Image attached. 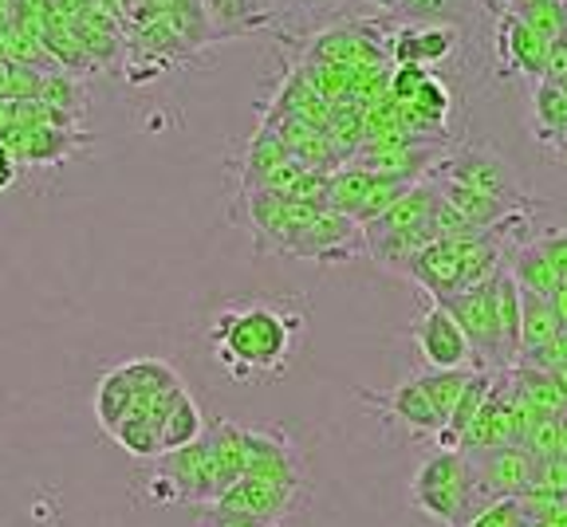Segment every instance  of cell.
I'll return each mask as SVG.
<instances>
[{"label":"cell","instance_id":"obj_1","mask_svg":"<svg viewBox=\"0 0 567 527\" xmlns=\"http://www.w3.org/2000/svg\"><path fill=\"white\" fill-rule=\"evenodd\" d=\"M303 331L308 311L300 296H245L217 308L209 351L233 382H268L292 366Z\"/></svg>","mask_w":567,"mask_h":527},{"label":"cell","instance_id":"obj_2","mask_svg":"<svg viewBox=\"0 0 567 527\" xmlns=\"http://www.w3.org/2000/svg\"><path fill=\"white\" fill-rule=\"evenodd\" d=\"M410 504L445 527H465L493 500H485V493L477 488L470 457L461 448H434L417 465L414 484H410Z\"/></svg>","mask_w":567,"mask_h":527},{"label":"cell","instance_id":"obj_3","mask_svg":"<svg viewBox=\"0 0 567 527\" xmlns=\"http://www.w3.org/2000/svg\"><path fill=\"white\" fill-rule=\"evenodd\" d=\"M496 276H488L477 288H465L450 299H434V303H442L457 319L473 354H477V370H488V374H501V370L513 366V359L505 351V339H501V319H496Z\"/></svg>","mask_w":567,"mask_h":527},{"label":"cell","instance_id":"obj_4","mask_svg":"<svg viewBox=\"0 0 567 527\" xmlns=\"http://www.w3.org/2000/svg\"><path fill=\"white\" fill-rule=\"evenodd\" d=\"M430 177H442V182H457V185H465V189H477V194H485V197L516 205L520 213L536 209V202L520 189V177L505 166V158H496L493 149H485V146L457 149V154L437 162V166L430 169Z\"/></svg>","mask_w":567,"mask_h":527},{"label":"cell","instance_id":"obj_5","mask_svg":"<svg viewBox=\"0 0 567 527\" xmlns=\"http://www.w3.org/2000/svg\"><path fill=\"white\" fill-rule=\"evenodd\" d=\"M410 339L417 343V354L430 370H477V354H473L465 331L434 299L417 316V323L410 327Z\"/></svg>","mask_w":567,"mask_h":527},{"label":"cell","instance_id":"obj_6","mask_svg":"<svg viewBox=\"0 0 567 527\" xmlns=\"http://www.w3.org/2000/svg\"><path fill=\"white\" fill-rule=\"evenodd\" d=\"M363 248H367V240H363V225H359V220L339 209H319L316 217L296 232L288 252L303 256V260H319V264H343V260H354Z\"/></svg>","mask_w":567,"mask_h":527},{"label":"cell","instance_id":"obj_7","mask_svg":"<svg viewBox=\"0 0 567 527\" xmlns=\"http://www.w3.org/2000/svg\"><path fill=\"white\" fill-rule=\"evenodd\" d=\"M470 457L473 480L485 493V500H505V496L532 493V468L536 461L520 445H493V448H461Z\"/></svg>","mask_w":567,"mask_h":527},{"label":"cell","instance_id":"obj_8","mask_svg":"<svg viewBox=\"0 0 567 527\" xmlns=\"http://www.w3.org/2000/svg\"><path fill=\"white\" fill-rule=\"evenodd\" d=\"M457 24H399L386 40L394 68H434L457 52Z\"/></svg>","mask_w":567,"mask_h":527},{"label":"cell","instance_id":"obj_9","mask_svg":"<svg viewBox=\"0 0 567 527\" xmlns=\"http://www.w3.org/2000/svg\"><path fill=\"white\" fill-rule=\"evenodd\" d=\"M496 60H501L505 75H524V80L540 83L544 68H548V40L532 32L513 12L501 9V20H496Z\"/></svg>","mask_w":567,"mask_h":527},{"label":"cell","instance_id":"obj_10","mask_svg":"<svg viewBox=\"0 0 567 527\" xmlns=\"http://www.w3.org/2000/svg\"><path fill=\"white\" fill-rule=\"evenodd\" d=\"M359 397L371 402L374 410H379L382 417H390L394 425H402V430H410V433H422V437H437L445 425L442 417H437L434 405H430V397H425V390L417 379L399 382L394 390H382V394L359 390Z\"/></svg>","mask_w":567,"mask_h":527},{"label":"cell","instance_id":"obj_11","mask_svg":"<svg viewBox=\"0 0 567 527\" xmlns=\"http://www.w3.org/2000/svg\"><path fill=\"white\" fill-rule=\"evenodd\" d=\"M406 276L425 291L430 299H450L465 291V264H461L457 240L442 237L434 245H425L422 252L410 260Z\"/></svg>","mask_w":567,"mask_h":527},{"label":"cell","instance_id":"obj_12","mask_svg":"<svg viewBox=\"0 0 567 527\" xmlns=\"http://www.w3.org/2000/svg\"><path fill=\"white\" fill-rule=\"evenodd\" d=\"M296 493H300V484H284V480H265V476H240L233 484L229 493L221 496V508H237L248 512V516H260V519H272L280 524L296 504Z\"/></svg>","mask_w":567,"mask_h":527},{"label":"cell","instance_id":"obj_13","mask_svg":"<svg viewBox=\"0 0 567 527\" xmlns=\"http://www.w3.org/2000/svg\"><path fill=\"white\" fill-rule=\"evenodd\" d=\"M202 12L209 40H237L276 24V9L265 0H202Z\"/></svg>","mask_w":567,"mask_h":527},{"label":"cell","instance_id":"obj_14","mask_svg":"<svg viewBox=\"0 0 567 527\" xmlns=\"http://www.w3.org/2000/svg\"><path fill=\"white\" fill-rule=\"evenodd\" d=\"M75 126H9L0 134V142L17 154L20 162H60L71 149L83 146V134H71Z\"/></svg>","mask_w":567,"mask_h":527},{"label":"cell","instance_id":"obj_15","mask_svg":"<svg viewBox=\"0 0 567 527\" xmlns=\"http://www.w3.org/2000/svg\"><path fill=\"white\" fill-rule=\"evenodd\" d=\"M245 476H265V480L300 484V457L280 433L265 430H245Z\"/></svg>","mask_w":567,"mask_h":527},{"label":"cell","instance_id":"obj_16","mask_svg":"<svg viewBox=\"0 0 567 527\" xmlns=\"http://www.w3.org/2000/svg\"><path fill=\"white\" fill-rule=\"evenodd\" d=\"M493 379L496 374H488V370H473L470 382H465V390H461L457 405H453L450 422L442 425V433H437V448H465V437H470L473 422H477L481 405H485L488 390H493Z\"/></svg>","mask_w":567,"mask_h":527},{"label":"cell","instance_id":"obj_17","mask_svg":"<svg viewBox=\"0 0 567 527\" xmlns=\"http://www.w3.org/2000/svg\"><path fill=\"white\" fill-rule=\"evenodd\" d=\"M559 334H564V323H559L556 308H551V299L544 296H528L524 291V316H520V359L516 366L532 362L536 354H544L551 343H556Z\"/></svg>","mask_w":567,"mask_h":527},{"label":"cell","instance_id":"obj_18","mask_svg":"<svg viewBox=\"0 0 567 527\" xmlns=\"http://www.w3.org/2000/svg\"><path fill=\"white\" fill-rule=\"evenodd\" d=\"M386 24H457L461 0H367Z\"/></svg>","mask_w":567,"mask_h":527},{"label":"cell","instance_id":"obj_19","mask_svg":"<svg viewBox=\"0 0 567 527\" xmlns=\"http://www.w3.org/2000/svg\"><path fill=\"white\" fill-rule=\"evenodd\" d=\"M354 4H367V0H276V24L300 28H336Z\"/></svg>","mask_w":567,"mask_h":527},{"label":"cell","instance_id":"obj_20","mask_svg":"<svg viewBox=\"0 0 567 527\" xmlns=\"http://www.w3.org/2000/svg\"><path fill=\"white\" fill-rule=\"evenodd\" d=\"M134 405H138V394H134L126 370L123 366L106 370L95 386V417H99V425H103L106 437L126 422V413H131Z\"/></svg>","mask_w":567,"mask_h":527},{"label":"cell","instance_id":"obj_21","mask_svg":"<svg viewBox=\"0 0 567 527\" xmlns=\"http://www.w3.org/2000/svg\"><path fill=\"white\" fill-rule=\"evenodd\" d=\"M532 118H536V123H532L536 138H540L544 146L559 149V138H564V131H567V95L551 80H540L536 91H532Z\"/></svg>","mask_w":567,"mask_h":527},{"label":"cell","instance_id":"obj_22","mask_svg":"<svg viewBox=\"0 0 567 527\" xmlns=\"http://www.w3.org/2000/svg\"><path fill=\"white\" fill-rule=\"evenodd\" d=\"M508 276H513L516 283H520V291H528V296H544L551 299L559 291V276L556 268L548 264V256L540 252V245L532 240V245H520L513 252V264H508Z\"/></svg>","mask_w":567,"mask_h":527},{"label":"cell","instance_id":"obj_23","mask_svg":"<svg viewBox=\"0 0 567 527\" xmlns=\"http://www.w3.org/2000/svg\"><path fill=\"white\" fill-rule=\"evenodd\" d=\"M205 417H202V405L194 402V394L189 390H182L174 402V410H169L166 425H162V453H174V448H186L194 445V441L205 437Z\"/></svg>","mask_w":567,"mask_h":527},{"label":"cell","instance_id":"obj_24","mask_svg":"<svg viewBox=\"0 0 567 527\" xmlns=\"http://www.w3.org/2000/svg\"><path fill=\"white\" fill-rule=\"evenodd\" d=\"M520 316H524V291L501 268V276H496V319H501V339H505V351L513 359V366L520 359Z\"/></svg>","mask_w":567,"mask_h":527},{"label":"cell","instance_id":"obj_25","mask_svg":"<svg viewBox=\"0 0 567 527\" xmlns=\"http://www.w3.org/2000/svg\"><path fill=\"white\" fill-rule=\"evenodd\" d=\"M123 370H126V379H131L134 394H138V405L154 402V397L177 394V390H182V379H177V370L169 366V362L131 359V362H123Z\"/></svg>","mask_w":567,"mask_h":527},{"label":"cell","instance_id":"obj_26","mask_svg":"<svg viewBox=\"0 0 567 527\" xmlns=\"http://www.w3.org/2000/svg\"><path fill=\"white\" fill-rule=\"evenodd\" d=\"M505 12L524 20L548 44L559 40V35H567V0H513V4H505Z\"/></svg>","mask_w":567,"mask_h":527},{"label":"cell","instance_id":"obj_27","mask_svg":"<svg viewBox=\"0 0 567 527\" xmlns=\"http://www.w3.org/2000/svg\"><path fill=\"white\" fill-rule=\"evenodd\" d=\"M374 182H379V177L363 166H351V169H343V174H336L331 177V189H328V209H339V213H347V217H359V209H363Z\"/></svg>","mask_w":567,"mask_h":527},{"label":"cell","instance_id":"obj_28","mask_svg":"<svg viewBox=\"0 0 567 527\" xmlns=\"http://www.w3.org/2000/svg\"><path fill=\"white\" fill-rule=\"evenodd\" d=\"M470 374H473V370H430V374H422V379H417L442 422H450V413H453V405H457L465 382H470Z\"/></svg>","mask_w":567,"mask_h":527},{"label":"cell","instance_id":"obj_29","mask_svg":"<svg viewBox=\"0 0 567 527\" xmlns=\"http://www.w3.org/2000/svg\"><path fill=\"white\" fill-rule=\"evenodd\" d=\"M528 496H548V500H567V457L536 461L532 468V493Z\"/></svg>","mask_w":567,"mask_h":527},{"label":"cell","instance_id":"obj_30","mask_svg":"<svg viewBox=\"0 0 567 527\" xmlns=\"http://www.w3.org/2000/svg\"><path fill=\"white\" fill-rule=\"evenodd\" d=\"M465 527H528V516H524V500H520V496L493 500L488 508H481Z\"/></svg>","mask_w":567,"mask_h":527},{"label":"cell","instance_id":"obj_31","mask_svg":"<svg viewBox=\"0 0 567 527\" xmlns=\"http://www.w3.org/2000/svg\"><path fill=\"white\" fill-rule=\"evenodd\" d=\"M197 527H280V524L248 516V512H237V508H221V504H205V508L197 512Z\"/></svg>","mask_w":567,"mask_h":527},{"label":"cell","instance_id":"obj_32","mask_svg":"<svg viewBox=\"0 0 567 527\" xmlns=\"http://www.w3.org/2000/svg\"><path fill=\"white\" fill-rule=\"evenodd\" d=\"M524 453L532 461H548V457H559V417H544L536 430L524 437Z\"/></svg>","mask_w":567,"mask_h":527},{"label":"cell","instance_id":"obj_33","mask_svg":"<svg viewBox=\"0 0 567 527\" xmlns=\"http://www.w3.org/2000/svg\"><path fill=\"white\" fill-rule=\"evenodd\" d=\"M425 75H430L425 68H394V71H390V83H386L390 99H394L399 106H406L410 99L417 95V87L425 83Z\"/></svg>","mask_w":567,"mask_h":527},{"label":"cell","instance_id":"obj_34","mask_svg":"<svg viewBox=\"0 0 567 527\" xmlns=\"http://www.w3.org/2000/svg\"><path fill=\"white\" fill-rule=\"evenodd\" d=\"M540 252L548 256V264L556 268V276H559V283H567V229H551V232H544L540 240Z\"/></svg>","mask_w":567,"mask_h":527},{"label":"cell","instance_id":"obj_35","mask_svg":"<svg viewBox=\"0 0 567 527\" xmlns=\"http://www.w3.org/2000/svg\"><path fill=\"white\" fill-rule=\"evenodd\" d=\"M567 75V35H559V40H551L548 44V68H544V80H564Z\"/></svg>","mask_w":567,"mask_h":527},{"label":"cell","instance_id":"obj_36","mask_svg":"<svg viewBox=\"0 0 567 527\" xmlns=\"http://www.w3.org/2000/svg\"><path fill=\"white\" fill-rule=\"evenodd\" d=\"M17 174H20V158L12 154L9 146H4V142H0V194L17 185Z\"/></svg>","mask_w":567,"mask_h":527},{"label":"cell","instance_id":"obj_37","mask_svg":"<svg viewBox=\"0 0 567 527\" xmlns=\"http://www.w3.org/2000/svg\"><path fill=\"white\" fill-rule=\"evenodd\" d=\"M551 308H556V316H559V323L567 327V288L559 283V291L551 296Z\"/></svg>","mask_w":567,"mask_h":527},{"label":"cell","instance_id":"obj_38","mask_svg":"<svg viewBox=\"0 0 567 527\" xmlns=\"http://www.w3.org/2000/svg\"><path fill=\"white\" fill-rule=\"evenodd\" d=\"M559 457H567V413L559 417Z\"/></svg>","mask_w":567,"mask_h":527},{"label":"cell","instance_id":"obj_39","mask_svg":"<svg viewBox=\"0 0 567 527\" xmlns=\"http://www.w3.org/2000/svg\"><path fill=\"white\" fill-rule=\"evenodd\" d=\"M559 154L567 158V131H564V138H559Z\"/></svg>","mask_w":567,"mask_h":527},{"label":"cell","instance_id":"obj_40","mask_svg":"<svg viewBox=\"0 0 567 527\" xmlns=\"http://www.w3.org/2000/svg\"><path fill=\"white\" fill-rule=\"evenodd\" d=\"M556 87H559V91H564V95H567V75H564V80H556Z\"/></svg>","mask_w":567,"mask_h":527},{"label":"cell","instance_id":"obj_41","mask_svg":"<svg viewBox=\"0 0 567 527\" xmlns=\"http://www.w3.org/2000/svg\"><path fill=\"white\" fill-rule=\"evenodd\" d=\"M265 4H272V9H276V0H265Z\"/></svg>","mask_w":567,"mask_h":527},{"label":"cell","instance_id":"obj_42","mask_svg":"<svg viewBox=\"0 0 567 527\" xmlns=\"http://www.w3.org/2000/svg\"><path fill=\"white\" fill-rule=\"evenodd\" d=\"M505 4H513V0H505Z\"/></svg>","mask_w":567,"mask_h":527}]
</instances>
